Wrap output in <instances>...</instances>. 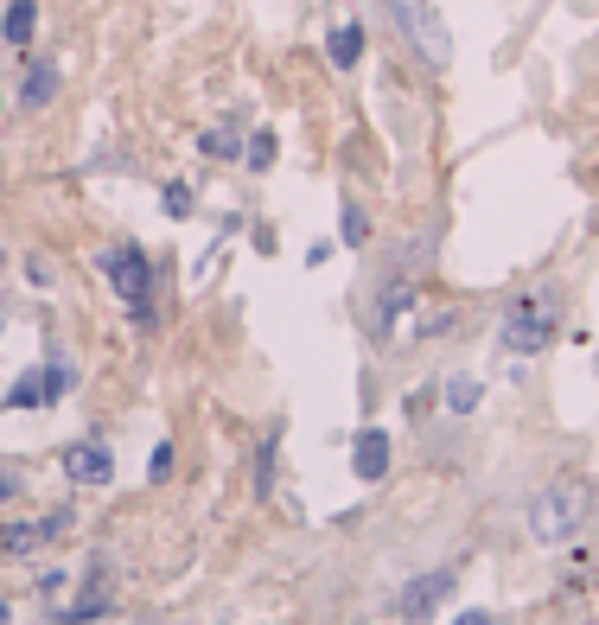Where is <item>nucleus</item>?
Wrapping results in <instances>:
<instances>
[{"label":"nucleus","instance_id":"nucleus-1","mask_svg":"<svg viewBox=\"0 0 599 625\" xmlns=\"http://www.w3.org/2000/svg\"><path fill=\"white\" fill-rule=\"evenodd\" d=\"M555 326H561V287L543 281V287H529V294H517V300L504 307V319H497V351L536 358V351L555 345Z\"/></svg>","mask_w":599,"mask_h":625},{"label":"nucleus","instance_id":"nucleus-2","mask_svg":"<svg viewBox=\"0 0 599 625\" xmlns=\"http://www.w3.org/2000/svg\"><path fill=\"white\" fill-rule=\"evenodd\" d=\"M587 518H593V492L580 479H555L529 498V536L536 543H568V536H580Z\"/></svg>","mask_w":599,"mask_h":625},{"label":"nucleus","instance_id":"nucleus-3","mask_svg":"<svg viewBox=\"0 0 599 625\" xmlns=\"http://www.w3.org/2000/svg\"><path fill=\"white\" fill-rule=\"evenodd\" d=\"M390 7L395 32L415 45V58L427 71H453V27H446V13L434 0H383Z\"/></svg>","mask_w":599,"mask_h":625},{"label":"nucleus","instance_id":"nucleus-4","mask_svg":"<svg viewBox=\"0 0 599 625\" xmlns=\"http://www.w3.org/2000/svg\"><path fill=\"white\" fill-rule=\"evenodd\" d=\"M103 275H109V287L122 294L128 319H147V312H154V262H147L141 243H115V249H103Z\"/></svg>","mask_w":599,"mask_h":625},{"label":"nucleus","instance_id":"nucleus-5","mask_svg":"<svg viewBox=\"0 0 599 625\" xmlns=\"http://www.w3.org/2000/svg\"><path fill=\"white\" fill-rule=\"evenodd\" d=\"M64 390H71V365H64V358H45V365H32L27 377H13L7 409H52Z\"/></svg>","mask_w":599,"mask_h":625},{"label":"nucleus","instance_id":"nucleus-6","mask_svg":"<svg viewBox=\"0 0 599 625\" xmlns=\"http://www.w3.org/2000/svg\"><path fill=\"white\" fill-rule=\"evenodd\" d=\"M453 594V568H434V574H415V581H402V594L390 600L402 619H427L441 600Z\"/></svg>","mask_w":599,"mask_h":625},{"label":"nucleus","instance_id":"nucleus-7","mask_svg":"<svg viewBox=\"0 0 599 625\" xmlns=\"http://www.w3.org/2000/svg\"><path fill=\"white\" fill-rule=\"evenodd\" d=\"M64 479H71V485H109V479H115V453H109L103 441L64 447Z\"/></svg>","mask_w":599,"mask_h":625},{"label":"nucleus","instance_id":"nucleus-8","mask_svg":"<svg viewBox=\"0 0 599 625\" xmlns=\"http://www.w3.org/2000/svg\"><path fill=\"white\" fill-rule=\"evenodd\" d=\"M351 472H358L364 485H376V479L390 472V434H383V428H364V434L351 441Z\"/></svg>","mask_w":599,"mask_h":625},{"label":"nucleus","instance_id":"nucleus-9","mask_svg":"<svg viewBox=\"0 0 599 625\" xmlns=\"http://www.w3.org/2000/svg\"><path fill=\"white\" fill-rule=\"evenodd\" d=\"M64 523H71L64 511H58V518H39V523H7V530H0V549H7V555H32L39 543H52Z\"/></svg>","mask_w":599,"mask_h":625},{"label":"nucleus","instance_id":"nucleus-10","mask_svg":"<svg viewBox=\"0 0 599 625\" xmlns=\"http://www.w3.org/2000/svg\"><path fill=\"white\" fill-rule=\"evenodd\" d=\"M326 58H332L339 71H358V64H364V27H358V20L332 27L326 32Z\"/></svg>","mask_w":599,"mask_h":625},{"label":"nucleus","instance_id":"nucleus-11","mask_svg":"<svg viewBox=\"0 0 599 625\" xmlns=\"http://www.w3.org/2000/svg\"><path fill=\"white\" fill-rule=\"evenodd\" d=\"M52 96H58V64L52 58H32L27 83H20V109H45Z\"/></svg>","mask_w":599,"mask_h":625},{"label":"nucleus","instance_id":"nucleus-12","mask_svg":"<svg viewBox=\"0 0 599 625\" xmlns=\"http://www.w3.org/2000/svg\"><path fill=\"white\" fill-rule=\"evenodd\" d=\"M32 32H39V0H13L7 20H0V39L7 45H32Z\"/></svg>","mask_w":599,"mask_h":625},{"label":"nucleus","instance_id":"nucleus-13","mask_svg":"<svg viewBox=\"0 0 599 625\" xmlns=\"http://www.w3.org/2000/svg\"><path fill=\"white\" fill-rule=\"evenodd\" d=\"M409 300H415V294H409V281H390V287H383V300H376V332H390L395 312H409Z\"/></svg>","mask_w":599,"mask_h":625},{"label":"nucleus","instance_id":"nucleus-14","mask_svg":"<svg viewBox=\"0 0 599 625\" xmlns=\"http://www.w3.org/2000/svg\"><path fill=\"white\" fill-rule=\"evenodd\" d=\"M441 402L453 409V416H472V409H478V383H472V377H446Z\"/></svg>","mask_w":599,"mask_h":625},{"label":"nucleus","instance_id":"nucleus-15","mask_svg":"<svg viewBox=\"0 0 599 625\" xmlns=\"http://www.w3.org/2000/svg\"><path fill=\"white\" fill-rule=\"evenodd\" d=\"M90 613H109V600H103V587H96V581H90V594H83L78 606H64L58 619H64V625H78V619H90Z\"/></svg>","mask_w":599,"mask_h":625},{"label":"nucleus","instance_id":"nucleus-16","mask_svg":"<svg viewBox=\"0 0 599 625\" xmlns=\"http://www.w3.org/2000/svg\"><path fill=\"white\" fill-rule=\"evenodd\" d=\"M242 160H249L256 173H268V166H275V134H268V129H261V134H249V147H242Z\"/></svg>","mask_w":599,"mask_h":625},{"label":"nucleus","instance_id":"nucleus-17","mask_svg":"<svg viewBox=\"0 0 599 625\" xmlns=\"http://www.w3.org/2000/svg\"><path fill=\"white\" fill-rule=\"evenodd\" d=\"M339 236H344V243H351V249H358V243H364V236H370V217H364V211H358V205H344V211H339Z\"/></svg>","mask_w":599,"mask_h":625},{"label":"nucleus","instance_id":"nucleus-18","mask_svg":"<svg viewBox=\"0 0 599 625\" xmlns=\"http://www.w3.org/2000/svg\"><path fill=\"white\" fill-rule=\"evenodd\" d=\"M268 485H275V434L256 447V498H268Z\"/></svg>","mask_w":599,"mask_h":625},{"label":"nucleus","instance_id":"nucleus-19","mask_svg":"<svg viewBox=\"0 0 599 625\" xmlns=\"http://www.w3.org/2000/svg\"><path fill=\"white\" fill-rule=\"evenodd\" d=\"M166 217H192V185H166Z\"/></svg>","mask_w":599,"mask_h":625},{"label":"nucleus","instance_id":"nucleus-20","mask_svg":"<svg viewBox=\"0 0 599 625\" xmlns=\"http://www.w3.org/2000/svg\"><path fill=\"white\" fill-rule=\"evenodd\" d=\"M453 625H504L497 613H485V606H466V613H453Z\"/></svg>","mask_w":599,"mask_h":625},{"label":"nucleus","instance_id":"nucleus-21","mask_svg":"<svg viewBox=\"0 0 599 625\" xmlns=\"http://www.w3.org/2000/svg\"><path fill=\"white\" fill-rule=\"evenodd\" d=\"M205 154H217V160H236V147H230V134H205Z\"/></svg>","mask_w":599,"mask_h":625},{"label":"nucleus","instance_id":"nucleus-22","mask_svg":"<svg viewBox=\"0 0 599 625\" xmlns=\"http://www.w3.org/2000/svg\"><path fill=\"white\" fill-rule=\"evenodd\" d=\"M13 498H20V472L0 467V504H13Z\"/></svg>","mask_w":599,"mask_h":625},{"label":"nucleus","instance_id":"nucleus-23","mask_svg":"<svg viewBox=\"0 0 599 625\" xmlns=\"http://www.w3.org/2000/svg\"><path fill=\"white\" fill-rule=\"evenodd\" d=\"M7 619H13V606H7V600H0V625H7Z\"/></svg>","mask_w":599,"mask_h":625},{"label":"nucleus","instance_id":"nucleus-24","mask_svg":"<svg viewBox=\"0 0 599 625\" xmlns=\"http://www.w3.org/2000/svg\"><path fill=\"white\" fill-rule=\"evenodd\" d=\"M593 625H599V619H593Z\"/></svg>","mask_w":599,"mask_h":625}]
</instances>
